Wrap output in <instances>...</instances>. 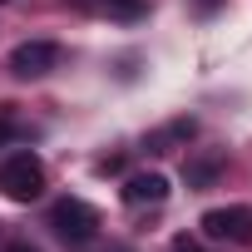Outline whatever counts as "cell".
Returning <instances> with one entry per match:
<instances>
[{"label":"cell","mask_w":252,"mask_h":252,"mask_svg":"<svg viewBox=\"0 0 252 252\" xmlns=\"http://www.w3.org/2000/svg\"><path fill=\"white\" fill-rule=\"evenodd\" d=\"M50 227H55V237L64 247H89L99 237V213L89 203H79V198H60L50 208Z\"/></svg>","instance_id":"6da1fadb"},{"label":"cell","mask_w":252,"mask_h":252,"mask_svg":"<svg viewBox=\"0 0 252 252\" xmlns=\"http://www.w3.org/2000/svg\"><path fill=\"white\" fill-rule=\"evenodd\" d=\"M0 193H5L10 203H30L45 193V163L35 154H15L0 163Z\"/></svg>","instance_id":"7a4b0ae2"},{"label":"cell","mask_w":252,"mask_h":252,"mask_svg":"<svg viewBox=\"0 0 252 252\" xmlns=\"http://www.w3.org/2000/svg\"><path fill=\"white\" fill-rule=\"evenodd\" d=\"M203 237L247 247V242H252V208H242V203H232V208H208V213H203Z\"/></svg>","instance_id":"3957f363"},{"label":"cell","mask_w":252,"mask_h":252,"mask_svg":"<svg viewBox=\"0 0 252 252\" xmlns=\"http://www.w3.org/2000/svg\"><path fill=\"white\" fill-rule=\"evenodd\" d=\"M55 60H60V45H50V40H25V45H15L10 69H15L20 79H40V74L55 69Z\"/></svg>","instance_id":"277c9868"},{"label":"cell","mask_w":252,"mask_h":252,"mask_svg":"<svg viewBox=\"0 0 252 252\" xmlns=\"http://www.w3.org/2000/svg\"><path fill=\"white\" fill-rule=\"evenodd\" d=\"M163 198H168V178L163 173H134L124 183V203L129 208H158Z\"/></svg>","instance_id":"5b68a950"},{"label":"cell","mask_w":252,"mask_h":252,"mask_svg":"<svg viewBox=\"0 0 252 252\" xmlns=\"http://www.w3.org/2000/svg\"><path fill=\"white\" fill-rule=\"evenodd\" d=\"M104 10H109L114 20H139V15H144V0H104Z\"/></svg>","instance_id":"8992f818"},{"label":"cell","mask_w":252,"mask_h":252,"mask_svg":"<svg viewBox=\"0 0 252 252\" xmlns=\"http://www.w3.org/2000/svg\"><path fill=\"white\" fill-rule=\"evenodd\" d=\"M213 173H218V158H208V163H193V168H188V178H193V183H208Z\"/></svg>","instance_id":"52a82bcc"},{"label":"cell","mask_w":252,"mask_h":252,"mask_svg":"<svg viewBox=\"0 0 252 252\" xmlns=\"http://www.w3.org/2000/svg\"><path fill=\"white\" fill-rule=\"evenodd\" d=\"M173 252H203V247H198L193 237H173Z\"/></svg>","instance_id":"ba28073f"},{"label":"cell","mask_w":252,"mask_h":252,"mask_svg":"<svg viewBox=\"0 0 252 252\" xmlns=\"http://www.w3.org/2000/svg\"><path fill=\"white\" fill-rule=\"evenodd\" d=\"M10 139H15V124H10V119H0V149H5Z\"/></svg>","instance_id":"9c48e42d"},{"label":"cell","mask_w":252,"mask_h":252,"mask_svg":"<svg viewBox=\"0 0 252 252\" xmlns=\"http://www.w3.org/2000/svg\"><path fill=\"white\" fill-rule=\"evenodd\" d=\"M193 5H198V10H203V15H213V10H218V5H222V0H193Z\"/></svg>","instance_id":"30bf717a"},{"label":"cell","mask_w":252,"mask_h":252,"mask_svg":"<svg viewBox=\"0 0 252 252\" xmlns=\"http://www.w3.org/2000/svg\"><path fill=\"white\" fill-rule=\"evenodd\" d=\"M5 252H35V247H30V242H10Z\"/></svg>","instance_id":"8fae6325"}]
</instances>
